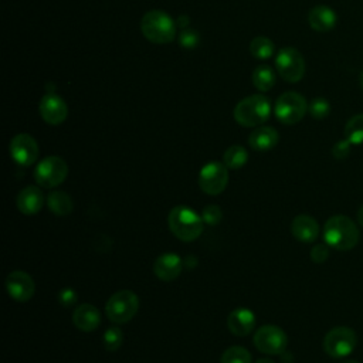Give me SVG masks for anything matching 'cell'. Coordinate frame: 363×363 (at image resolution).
<instances>
[{"mask_svg":"<svg viewBox=\"0 0 363 363\" xmlns=\"http://www.w3.org/2000/svg\"><path fill=\"white\" fill-rule=\"evenodd\" d=\"M359 238L356 223L346 216H332L323 225V241L335 250H352L359 242Z\"/></svg>","mask_w":363,"mask_h":363,"instance_id":"6da1fadb","label":"cell"},{"mask_svg":"<svg viewBox=\"0 0 363 363\" xmlns=\"http://www.w3.org/2000/svg\"><path fill=\"white\" fill-rule=\"evenodd\" d=\"M167 224L174 237L182 241H194L203 231L204 221L201 216L186 206H176L167 216Z\"/></svg>","mask_w":363,"mask_h":363,"instance_id":"7a4b0ae2","label":"cell"},{"mask_svg":"<svg viewBox=\"0 0 363 363\" xmlns=\"http://www.w3.org/2000/svg\"><path fill=\"white\" fill-rule=\"evenodd\" d=\"M140 30L149 41L155 44H167L174 40L176 23L163 10H150L142 17Z\"/></svg>","mask_w":363,"mask_h":363,"instance_id":"3957f363","label":"cell"},{"mask_svg":"<svg viewBox=\"0 0 363 363\" xmlns=\"http://www.w3.org/2000/svg\"><path fill=\"white\" fill-rule=\"evenodd\" d=\"M271 115V104L264 95H251L241 99L234 108L237 123L252 128L264 123Z\"/></svg>","mask_w":363,"mask_h":363,"instance_id":"277c9868","label":"cell"},{"mask_svg":"<svg viewBox=\"0 0 363 363\" xmlns=\"http://www.w3.org/2000/svg\"><path fill=\"white\" fill-rule=\"evenodd\" d=\"M139 309V296L129 289L115 292L105 305L108 319L116 325H123L132 320Z\"/></svg>","mask_w":363,"mask_h":363,"instance_id":"5b68a950","label":"cell"},{"mask_svg":"<svg viewBox=\"0 0 363 363\" xmlns=\"http://www.w3.org/2000/svg\"><path fill=\"white\" fill-rule=\"evenodd\" d=\"M357 345L356 332L347 326H336L323 337V350L333 359L347 357Z\"/></svg>","mask_w":363,"mask_h":363,"instance_id":"8992f818","label":"cell"},{"mask_svg":"<svg viewBox=\"0 0 363 363\" xmlns=\"http://www.w3.org/2000/svg\"><path fill=\"white\" fill-rule=\"evenodd\" d=\"M68 174V164L60 156H48L43 159L34 170V179L38 186L51 189L60 186Z\"/></svg>","mask_w":363,"mask_h":363,"instance_id":"52a82bcc","label":"cell"},{"mask_svg":"<svg viewBox=\"0 0 363 363\" xmlns=\"http://www.w3.org/2000/svg\"><path fill=\"white\" fill-rule=\"evenodd\" d=\"M308 109L305 98L298 92H285L275 102V116L285 125H294L299 122Z\"/></svg>","mask_w":363,"mask_h":363,"instance_id":"ba28073f","label":"cell"},{"mask_svg":"<svg viewBox=\"0 0 363 363\" xmlns=\"http://www.w3.org/2000/svg\"><path fill=\"white\" fill-rule=\"evenodd\" d=\"M228 184V167L220 162H208L200 169L199 186L210 196H217L225 190Z\"/></svg>","mask_w":363,"mask_h":363,"instance_id":"9c48e42d","label":"cell"},{"mask_svg":"<svg viewBox=\"0 0 363 363\" xmlns=\"http://www.w3.org/2000/svg\"><path fill=\"white\" fill-rule=\"evenodd\" d=\"M275 67L278 74L288 82H298L305 74V60L302 54L292 47L279 50L275 58Z\"/></svg>","mask_w":363,"mask_h":363,"instance_id":"30bf717a","label":"cell"},{"mask_svg":"<svg viewBox=\"0 0 363 363\" xmlns=\"http://www.w3.org/2000/svg\"><path fill=\"white\" fill-rule=\"evenodd\" d=\"M255 347L265 354H281L288 345L286 333L275 325H262L254 335Z\"/></svg>","mask_w":363,"mask_h":363,"instance_id":"8fae6325","label":"cell"},{"mask_svg":"<svg viewBox=\"0 0 363 363\" xmlns=\"http://www.w3.org/2000/svg\"><path fill=\"white\" fill-rule=\"evenodd\" d=\"M10 156L20 166H31L38 157V145L28 133H18L10 140Z\"/></svg>","mask_w":363,"mask_h":363,"instance_id":"7c38bea8","label":"cell"},{"mask_svg":"<svg viewBox=\"0 0 363 363\" xmlns=\"http://www.w3.org/2000/svg\"><path fill=\"white\" fill-rule=\"evenodd\" d=\"M6 289L16 302H27L35 292V284L27 272L13 271L6 278Z\"/></svg>","mask_w":363,"mask_h":363,"instance_id":"4fadbf2b","label":"cell"},{"mask_svg":"<svg viewBox=\"0 0 363 363\" xmlns=\"http://www.w3.org/2000/svg\"><path fill=\"white\" fill-rule=\"evenodd\" d=\"M40 115L50 125H60L67 119L68 106L61 96L48 91L40 102Z\"/></svg>","mask_w":363,"mask_h":363,"instance_id":"5bb4252c","label":"cell"},{"mask_svg":"<svg viewBox=\"0 0 363 363\" xmlns=\"http://www.w3.org/2000/svg\"><path fill=\"white\" fill-rule=\"evenodd\" d=\"M183 264L176 252H163L155 259L153 272L162 281H173L180 275Z\"/></svg>","mask_w":363,"mask_h":363,"instance_id":"9a60e30c","label":"cell"},{"mask_svg":"<svg viewBox=\"0 0 363 363\" xmlns=\"http://www.w3.org/2000/svg\"><path fill=\"white\" fill-rule=\"evenodd\" d=\"M255 326V315L248 308H237L227 316V328L235 336H247Z\"/></svg>","mask_w":363,"mask_h":363,"instance_id":"2e32d148","label":"cell"},{"mask_svg":"<svg viewBox=\"0 0 363 363\" xmlns=\"http://www.w3.org/2000/svg\"><path fill=\"white\" fill-rule=\"evenodd\" d=\"M44 201L45 199L41 189L35 186H27L23 190H20L16 200L17 208L20 210V213L27 216L37 214L43 208Z\"/></svg>","mask_w":363,"mask_h":363,"instance_id":"e0dca14e","label":"cell"},{"mask_svg":"<svg viewBox=\"0 0 363 363\" xmlns=\"http://www.w3.org/2000/svg\"><path fill=\"white\" fill-rule=\"evenodd\" d=\"M291 233L301 242H313L319 235V224L313 217L299 214L291 223Z\"/></svg>","mask_w":363,"mask_h":363,"instance_id":"ac0fdd59","label":"cell"},{"mask_svg":"<svg viewBox=\"0 0 363 363\" xmlns=\"http://www.w3.org/2000/svg\"><path fill=\"white\" fill-rule=\"evenodd\" d=\"M72 322L82 332H92L101 323V312L91 303H81L72 313Z\"/></svg>","mask_w":363,"mask_h":363,"instance_id":"d6986e66","label":"cell"},{"mask_svg":"<svg viewBox=\"0 0 363 363\" xmlns=\"http://www.w3.org/2000/svg\"><path fill=\"white\" fill-rule=\"evenodd\" d=\"M278 140H279V135L277 129L271 126H259L255 130H252V133L248 138V143L251 149L257 152H265L275 147Z\"/></svg>","mask_w":363,"mask_h":363,"instance_id":"ffe728a7","label":"cell"},{"mask_svg":"<svg viewBox=\"0 0 363 363\" xmlns=\"http://www.w3.org/2000/svg\"><path fill=\"white\" fill-rule=\"evenodd\" d=\"M308 21L313 30L323 33V31H329L330 28L335 27L336 21H337V16L328 6H316V7L311 9V11L308 14Z\"/></svg>","mask_w":363,"mask_h":363,"instance_id":"44dd1931","label":"cell"},{"mask_svg":"<svg viewBox=\"0 0 363 363\" xmlns=\"http://www.w3.org/2000/svg\"><path fill=\"white\" fill-rule=\"evenodd\" d=\"M47 206H48L50 211L54 213L55 216H67L74 208V203H72L71 196L65 191H61V190L51 191L47 196Z\"/></svg>","mask_w":363,"mask_h":363,"instance_id":"7402d4cb","label":"cell"},{"mask_svg":"<svg viewBox=\"0 0 363 363\" xmlns=\"http://www.w3.org/2000/svg\"><path fill=\"white\" fill-rule=\"evenodd\" d=\"M252 84L258 91H269L275 84V74L268 65H258L252 72Z\"/></svg>","mask_w":363,"mask_h":363,"instance_id":"603a6c76","label":"cell"},{"mask_svg":"<svg viewBox=\"0 0 363 363\" xmlns=\"http://www.w3.org/2000/svg\"><path fill=\"white\" fill-rule=\"evenodd\" d=\"M248 160L247 150L240 145L230 146L223 155V163L228 169H241Z\"/></svg>","mask_w":363,"mask_h":363,"instance_id":"cb8c5ba5","label":"cell"},{"mask_svg":"<svg viewBox=\"0 0 363 363\" xmlns=\"http://www.w3.org/2000/svg\"><path fill=\"white\" fill-rule=\"evenodd\" d=\"M345 139L352 145L363 143V113L352 116L345 126Z\"/></svg>","mask_w":363,"mask_h":363,"instance_id":"d4e9b609","label":"cell"},{"mask_svg":"<svg viewBox=\"0 0 363 363\" xmlns=\"http://www.w3.org/2000/svg\"><path fill=\"white\" fill-rule=\"evenodd\" d=\"M250 52L258 60H267L274 54V43L267 37L258 35L250 44Z\"/></svg>","mask_w":363,"mask_h":363,"instance_id":"484cf974","label":"cell"},{"mask_svg":"<svg viewBox=\"0 0 363 363\" xmlns=\"http://www.w3.org/2000/svg\"><path fill=\"white\" fill-rule=\"evenodd\" d=\"M220 363H251V353L242 346H231L223 352Z\"/></svg>","mask_w":363,"mask_h":363,"instance_id":"4316f807","label":"cell"},{"mask_svg":"<svg viewBox=\"0 0 363 363\" xmlns=\"http://www.w3.org/2000/svg\"><path fill=\"white\" fill-rule=\"evenodd\" d=\"M104 347L109 352L118 350L123 343V333L118 326H109L102 336Z\"/></svg>","mask_w":363,"mask_h":363,"instance_id":"83f0119b","label":"cell"},{"mask_svg":"<svg viewBox=\"0 0 363 363\" xmlns=\"http://www.w3.org/2000/svg\"><path fill=\"white\" fill-rule=\"evenodd\" d=\"M309 113L315 119H323L329 115L330 112V104L325 98H315L309 105H308Z\"/></svg>","mask_w":363,"mask_h":363,"instance_id":"f1b7e54d","label":"cell"},{"mask_svg":"<svg viewBox=\"0 0 363 363\" xmlns=\"http://www.w3.org/2000/svg\"><path fill=\"white\" fill-rule=\"evenodd\" d=\"M201 218L207 225H217L223 220V211L217 204H208L201 211Z\"/></svg>","mask_w":363,"mask_h":363,"instance_id":"f546056e","label":"cell"},{"mask_svg":"<svg viewBox=\"0 0 363 363\" xmlns=\"http://www.w3.org/2000/svg\"><path fill=\"white\" fill-rule=\"evenodd\" d=\"M199 41H200V37L194 30H183L179 35V44L183 48H194L197 47Z\"/></svg>","mask_w":363,"mask_h":363,"instance_id":"4dcf8cb0","label":"cell"},{"mask_svg":"<svg viewBox=\"0 0 363 363\" xmlns=\"http://www.w3.org/2000/svg\"><path fill=\"white\" fill-rule=\"evenodd\" d=\"M57 298H58V302H60L62 306L69 308V306H72V305H75V303H77L78 294L75 292V289H74V288L67 286V288L60 289V292H58Z\"/></svg>","mask_w":363,"mask_h":363,"instance_id":"1f68e13d","label":"cell"},{"mask_svg":"<svg viewBox=\"0 0 363 363\" xmlns=\"http://www.w3.org/2000/svg\"><path fill=\"white\" fill-rule=\"evenodd\" d=\"M350 147H352V143L347 140V139H343V140H339L333 145L332 147V155L335 159H346L350 153Z\"/></svg>","mask_w":363,"mask_h":363,"instance_id":"d6a6232c","label":"cell"},{"mask_svg":"<svg viewBox=\"0 0 363 363\" xmlns=\"http://www.w3.org/2000/svg\"><path fill=\"white\" fill-rule=\"evenodd\" d=\"M329 257V245L325 242V244H316L312 247L311 250V258L313 262H323L326 261Z\"/></svg>","mask_w":363,"mask_h":363,"instance_id":"836d02e7","label":"cell"},{"mask_svg":"<svg viewBox=\"0 0 363 363\" xmlns=\"http://www.w3.org/2000/svg\"><path fill=\"white\" fill-rule=\"evenodd\" d=\"M183 262L187 268H194L197 265V258L193 257V255H189V257H186V259Z\"/></svg>","mask_w":363,"mask_h":363,"instance_id":"e575fe53","label":"cell"},{"mask_svg":"<svg viewBox=\"0 0 363 363\" xmlns=\"http://www.w3.org/2000/svg\"><path fill=\"white\" fill-rule=\"evenodd\" d=\"M356 216H357V223L363 227V206L357 210V214H356Z\"/></svg>","mask_w":363,"mask_h":363,"instance_id":"d590c367","label":"cell"},{"mask_svg":"<svg viewBox=\"0 0 363 363\" xmlns=\"http://www.w3.org/2000/svg\"><path fill=\"white\" fill-rule=\"evenodd\" d=\"M255 363H275L272 359H268V357H264V359H258Z\"/></svg>","mask_w":363,"mask_h":363,"instance_id":"8d00e7d4","label":"cell"},{"mask_svg":"<svg viewBox=\"0 0 363 363\" xmlns=\"http://www.w3.org/2000/svg\"><path fill=\"white\" fill-rule=\"evenodd\" d=\"M343 363H359V362L354 360V359H347V360H345Z\"/></svg>","mask_w":363,"mask_h":363,"instance_id":"74e56055","label":"cell"},{"mask_svg":"<svg viewBox=\"0 0 363 363\" xmlns=\"http://www.w3.org/2000/svg\"><path fill=\"white\" fill-rule=\"evenodd\" d=\"M359 82H360V86H362V89H363V72L360 74V78H359Z\"/></svg>","mask_w":363,"mask_h":363,"instance_id":"f35d334b","label":"cell"}]
</instances>
